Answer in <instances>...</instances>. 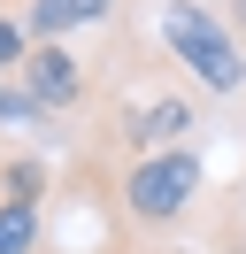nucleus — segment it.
I'll return each mask as SVG.
<instances>
[{"label":"nucleus","mask_w":246,"mask_h":254,"mask_svg":"<svg viewBox=\"0 0 246 254\" xmlns=\"http://www.w3.org/2000/svg\"><path fill=\"white\" fill-rule=\"evenodd\" d=\"M23 54H31L23 16H8V8H0V77H8V69H23Z\"/></svg>","instance_id":"423d86ee"},{"label":"nucleus","mask_w":246,"mask_h":254,"mask_svg":"<svg viewBox=\"0 0 246 254\" xmlns=\"http://www.w3.org/2000/svg\"><path fill=\"white\" fill-rule=\"evenodd\" d=\"M154 31H162L169 69H184V85L200 100H246V39L215 16L208 0H162Z\"/></svg>","instance_id":"f03ea898"},{"label":"nucleus","mask_w":246,"mask_h":254,"mask_svg":"<svg viewBox=\"0 0 246 254\" xmlns=\"http://www.w3.org/2000/svg\"><path fill=\"white\" fill-rule=\"evenodd\" d=\"M154 254H200V247H177V239H169V247H154Z\"/></svg>","instance_id":"1a4fd4ad"},{"label":"nucleus","mask_w":246,"mask_h":254,"mask_svg":"<svg viewBox=\"0 0 246 254\" xmlns=\"http://www.w3.org/2000/svg\"><path fill=\"white\" fill-rule=\"evenodd\" d=\"M208 254H246V231H231L223 216H208Z\"/></svg>","instance_id":"6e6552de"},{"label":"nucleus","mask_w":246,"mask_h":254,"mask_svg":"<svg viewBox=\"0 0 246 254\" xmlns=\"http://www.w3.org/2000/svg\"><path fill=\"white\" fill-rule=\"evenodd\" d=\"M8 16H23L31 47L39 39H77V31H100L116 16V0H8Z\"/></svg>","instance_id":"20e7f679"},{"label":"nucleus","mask_w":246,"mask_h":254,"mask_svg":"<svg viewBox=\"0 0 246 254\" xmlns=\"http://www.w3.org/2000/svg\"><path fill=\"white\" fill-rule=\"evenodd\" d=\"M0 85H8V77H0Z\"/></svg>","instance_id":"9d476101"},{"label":"nucleus","mask_w":246,"mask_h":254,"mask_svg":"<svg viewBox=\"0 0 246 254\" xmlns=\"http://www.w3.org/2000/svg\"><path fill=\"white\" fill-rule=\"evenodd\" d=\"M15 85H23L54 124H62V116H92V108H100V93H108L100 62H85L69 39H39V47L23 54V69H15Z\"/></svg>","instance_id":"7ed1b4c3"},{"label":"nucleus","mask_w":246,"mask_h":254,"mask_svg":"<svg viewBox=\"0 0 246 254\" xmlns=\"http://www.w3.org/2000/svg\"><path fill=\"white\" fill-rule=\"evenodd\" d=\"M46 247V200H0V254H39Z\"/></svg>","instance_id":"39448f33"},{"label":"nucleus","mask_w":246,"mask_h":254,"mask_svg":"<svg viewBox=\"0 0 246 254\" xmlns=\"http://www.w3.org/2000/svg\"><path fill=\"white\" fill-rule=\"evenodd\" d=\"M39 254H46V247H39Z\"/></svg>","instance_id":"9b49d317"},{"label":"nucleus","mask_w":246,"mask_h":254,"mask_svg":"<svg viewBox=\"0 0 246 254\" xmlns=\"http://www.w3.org/2000/svg\"><path fill=\"white\" fill-rule=\"evenodd\" d=\"M208 216H223L231 231H246V177H239L231 192H215V208H208Z\"/></svg>","instance_id":"0eeeda50"},{"label":"nucleus","mask_w":246,"mask_h":254,"mask_svg":"<svg viewBox=\"0 0 246 254\" xmlns=\"http://www.w3.org/2000/svg\"><path fill=\"white\" fill-rule=\"evenodd\" d=\"M200 192H208V162H200V146H154V154L108 170V200H116L123 231H146V239L177 231V223L200 208Z\"/></svg>","instance_id":"f257e3e1"}]
</instances>
